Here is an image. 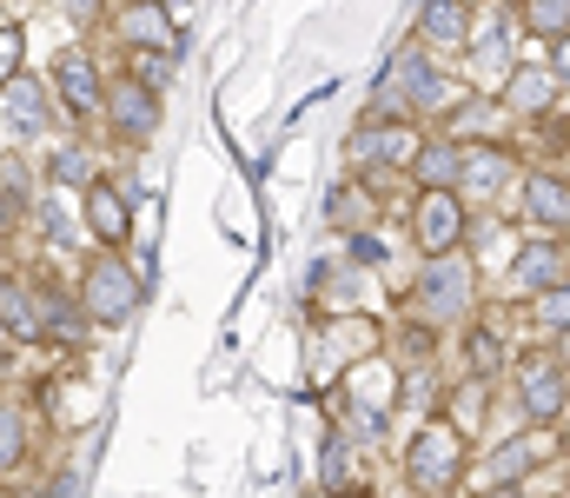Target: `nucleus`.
I'll return each mask as SVG.
<instances>
[{
    "mask_svg": "<svg viewBox=\"0 0 570 498\" xmlns=\"http://www.w3.org/2000/svg\"><path fill=\"white\" fill-rule=\"evenodd\" d=\"M531 306H538V326L544 332H570V280H558L551 293H538Z\"/></svg>",
    "mask_w": 570,
    "mask_h": 498,
    "instance_id": "bb28decb",
    "label": "nucleus"
},
{
    "mask_svg": "<svg viewBox=\"0 0 570 498\" xmlns=\"http://www.w3.org/2000/svg\"><path fill=\"white\" fill-rule=\"evenodd\" d=\"M458 173H464V147L458 140H425L419 160H412V179L419 186H458Z\"/></svg>",
    "mask_w": 570,
    "mask_h": 498,
    "instance_id": "4be33fe9",
    "label": "nucleus"
},
{
    "mask_svg": "<svg viewBox=\"0 0 570 498\" xmlns=\"http://www.w3.org/2000/svg\"><path fill=\"white\" fill-rule=\"evenodd\" d=\"M13 219H20V206H13V199H7V186H0V246L13 240Z\"/></svg>",
    "mask_w": 570,
    "mask_h": 498,
    "instance_id": "2f4dec72",
    "label": "nucleus"
},
{
    "mask_svg": "<svg viewBox=\"0 0 570 498\" xmlns=\"http://www.w3.org/2000/svg\"><path fill=\"white\" fill-rule=\"evenodd\" d=\"M471 240V199L458 186H419L412 199V246L425 260H444V253H464Z\"/></svg>",
    "mask_w": 570,
    "mask_h": 498,
    "instance_id": "20e7f679",
    "label": "nucleus"
},
{
    "mask_svg": "<svg viewBox=\"0 0 570 498\" xmlns=\"http://www.w3.org/2000/svg\"><path fill=\"white\" fill-rule=\"evenodd\" d=\"M444 100V67L431 60V47H399L392 53V67L372 80V107H365V120H412V114H425Z\"/></svg>",
    "mask_w": 570,
    "mask_h": 498,
    "instance_id": "f257e3e1",
    "label": "nucleus"
},
{
    "mask_svg": "<svg viewBox=\"0 0 570 498\" xmlns=\"http://www.w3.org/2000/svg\"><path fill=\"white\" fill-rule=\"evenodd\" d=\"M20 60H27V33H20V27H13V20H7V27H0V87H7V80H20V74H27V67H20Z\"/></svg>",
    "mask_w": 570,
    "mask_h": 498,
    "instance_id": "cd10ccee",
    "label": "nucleus"
},
{
    "mask_svg": "<svg viewBox=\"0 0 570 498\" xmlns=\"http://www.w3.org/2000/svg\"><path fill=\"white\" fill-rule=\"evenodd\" d=\"M40 233H47L53 246H67V240H73V219H67V193H60V186H53V199L40 206Z\"/></svg>",
    "mask_w": 570,
    "mask_h": 498,
    "instance_id": "c85d7f7f",
    "label": "nucleus"
},
{
    "mask_svg": "<svg viewBox=\"0 0 570 498\" xmlns=\"http://www.w3.org/2000/svg\"><path fill=\"white\" fill-rule=\"evenodd\" d=\"M33 452V432H27V412L20 406H0V479H13Z\"/></svg>",
    "mask_w": 570,
    "mask_h": 498,
    "instance_id": "5701e85b",
    "label": "nucleus"
},
{
    "mask_svg": "<svg viewBox=\"0 0 570 498\" xmlns=\"http://www.w3.org/2000/svg\"><path fill=\"white\" fill-rule=\"evenodd\" d=\"M511 365V345H504V332L498 326H478L464 332V379H484V385H498V372Z\"/></svg>",
    "mask_w": 570,
    "mask_h": 498,
    "instance_id": "aec40b11",
    "label": "nucleus"
},
{
    "mask_svg": "<svg viewBox=\"0 0 570 498\" xmlns=\"http://www.w3.org/2000/svg\"><path fill=\"white\" fill-rule=\"evenodd\" d=\"M511 392H518V406H524L531 426H558L570 406V365L558 352H524L511 365Z\"/></svg>",
    "mask_w": 570,
    "mask_h": 498,
    "instance_id": "39448f33",
    "label": "nucleus"
},
{
    "mask_svg": "<svg viewBox=\"0 0 570 498\" xmlns=\"http://www.w3.org/2000/svg\"><path fill=\"white\" fill-rule=\"evenodd\" d=\"M0 120H7L13 140H40V134L53 127V107H47V94H40L33 74H20V80L0 87Z\"/></svg>",
    "mask_w": 570,
    "mask_h": 498,
    "instance_id": "ddd939ff",
    "label": "nucleus"
},
{
    "mask_svg": "<svg viewBox=\"0 0 570 498\" xmlns=\"http://www.w3.org/2000/svg\"><path fill=\"white\" fill-rule=\"evenodd\" d=\"M498 120H504L498 100H464V107H451L444 140H458V147H484V140H498Z\"/></svg>",
    "mask_w": 570,
    "mask_h": 498,
    "instance_id": "412c9836",
    "label": "nucleus"
},
{
    "mask_svg": "<svg viewBox=\"0 0 570 498\" xmlns=\"http://www.w3.org/2000/svg\"><path fill=\"white\" fill-rule=\"evenodd\" d=\"M33 313H40V339H47V345H80V332H87L80 293H60V286H33Z\"/></svg>",
    "mask_w": 570,
    "mask_h": 498,
    "instance_id": "a211bd4d",
    "label": "nucleus"
},
{
    "mask_svg": "<svg viewBox=\"0 0 570 498\" xmlns=\"http://www.w3.org/2000/svg\"><path fill=\"white\" fill-rule=\"evenodd\" d=\"M558 80H551V67L544 60H524V67H511L504 74V87H498V107L504 114H524V120H538V114H551L558 107Z\"/></svg>",
    "mask_w": 570,
    "mask_h": 498,
    "instance_id": "f8f14e48",
    "label": "nucleus"
},
{
    "mask_svg": "<svg viewBox=\"0 0 570 498\" xmlns=\"http://www.w3.org/2000/svg\"><path fill=\"white\" fill-rule=\"evenodd\" d=\"M558 280H570V246L558 233H531V240L518 246V260H511V286H518L524 300H538V293H551Z\"/></svg>",
    "mask_w": 570,
    "mask_h": 498,
    "instance_id": "1a4fd4ad",
    "label": "nucleus"
},
{
    "mask_svg": "<svg viewBox=\"0 0 570 498\" xmlns=\"http://www.w3.org/2000/svg\"><path fill=\"white\" fill-rule=\"evenodd\" d=\"M464 466H471V446H464V432L438 412L425 419L412 439H405V486L419 498H451L464 486Z\"/></svg>",
    "mask_w": 570,
    "mask_h": 498,
    "instance_id": "f03ea898",
    "label": "nucleus"
},
{
    "mask_svg": "<svg viewBox=\"0 0 570 498\" xmlns=\"http://www.w3.org/2000/svg\"><path fill=\"white\" fill-rule=\"evenodd\" d=\"M419 47H431V53H464L471 47V0H425Z\"/></svg>",
    "mask_w": 570,
    "mask_h": 498,
    "instance_id": "f3484780",
    "label": "nucleus"
},
{
    "mask_svg": "<svg viewBox=\"0 0 570 498\" xmlns=\"http://www.w3.org/2000/svg\"><path fill=\"white\" fill-rule=\"evenodd\" d=\"M544 67H551V80H558V87H570V33H564V40H551V60H544Z\"/></svg>",
    "mask_w": 570,
    "mask_h": 498,
    "instance_id": "c756f323",
    "label": "nucleus"
},
{
    "mask_svg": "<svg viewBox=\"0 0 570 498\" xmlns=\"http://www.w3.org/2000/svg\"><path fill=\"white\" fill-rule=\"evenodd\" d=\"M53 100H60V114H67L73 127H87V120H100V114H107V80H100L94 53L67 47V53L53 60Z\"/></svg>",
    "mask_w": 570,
    "mask_h": 498,
    "instance_id": "6e6552de",
    "label": "nucleus"
},
{
    "mask_svg": "<svg viewBox=\"0 0 570 498\" xmlns=\"http://www.w3.org/2000/svg\"><path fill=\"white\" fill-rule=\"evenodd\" d=\"M524 27L538 40H564L570 33V0H524Z\"/></svg>",
    "mask_w": 570,
    "mask_h": 498,
    "instance_id": "a878e982",
    "label": "nucleus"
},
{
    "mask_svg": "<svg viewBox=\"0 0 570 498\" xmlns=\"http://www.w3.org/2000/svg\"><path fill=\"white\" fill-rule=\"evenodd\" d=\"M419 147H425L419 120H358L352 140H345L352 166H385V173H412Z\"/></svg>",
    "mask_w": 570,
    "mask_h": 498,
    "instance_id": "0eeeda50",
    "label": "nucleus"
},
{
    "mask_svg": "<svg viewBox=\"0 0 570 498\" xmlns=\"http://www.w3.org/2000/svg\"><path fill=\"white\" fill-rule=\"evenodd\" d=\"M80 313H87V326H107V332H120L140 313V273L127 266V253H107L100 246L80 266Z\"/></svg>",
    "mask_w": 570,
    "mask_h": 498,
    "instance_id": "7ed1b4c3",
    "label": "nucleus"
},
{
    "mask_svg": "<svg viewBox=\"0 0 570 498\" xmlns=\"http://www.w3.org/2000/svg\"><path fill=\"white\" fill-rule=\"evenodd\" d=\"M127 74L153 87V94H166V80L179 74V53H159V47H127Z\"/></svg>",
    "mask_w": 570,
    "mask_h": 498,
    "instance_id": "b1692460",
    "label": "nucleus"
},
{
    "mask_svg": "<svg viewBox=\"0 0 570 498\" xmlns=\"http://www.w3.org/2000/svg\"><path fill=\"white\" fill-rule=\"evenodd\" d=\"M518 179V154L511 147H498V140H484V147H464V173H458V193L471 199H498L504 186Z\"/></svg>",
    "mask_w": 570,
    "mask_h": 498,
    "instance_id": "4468645a",
    "label": "nucleus"
},
{
    "mask_svg": "<svg viewBox=\"0 0 570 498\" xmlns=\"http://www.w3.org/2000/svg\"><path fill=\"white\" fill-rule=\"evenodd\" d=\"M107 120H114V134H120V140H134V147H140V140L159 134V120H166V114H159V94H153V87H140L134 74H120V80L107 87Z\"/></svg>",
    "mask_w": 570,
    "mask_h": 498,
    "instance_id": "9d476101",
    "label": "nucleus"
},
{
    "mask_svg": "<svg viewBox=\"0 0 570 498\" xmlns=\"http://www.w3.org/2000/svg\"><path fill=\"white\" fill-rule=\"evenodd\" d=\"M551 452H558V432H551V426H531V432L504 439V446L491 452V486H524V479H531V466H538V459H551Z\"/></svg>",
    "mask_w": 570,
    "mask_h": 498,
    "instance_id": "2eb2a0df",
    "label": "nucleus"
},
{
    "mask_svg": "<svg viewBox=\"0 0 570 498\" xmlns=\"http://www.w3.org/2000/svg\"><path fill=\"white\" fill-rule=\"evenodd\" d=\"M94 179H100V173H94V160H87V154H80V147H60V154H53V160H47V186H60V193H73V186H80V193H87V186H94Z\"/></svg>",
    "mask_w": 570,
    "mask_h": 498,
    "instance_id": "393cba45",
    "label": "nucleus"
},
{
    "mask_svg": "<svg viewBox=\"0 0 570 498\" xmlns=\"http://www.w3.org/2000/svg\"><path fill=\"white\" fill-rule=\"evenodd\" d=\"M120 40H127V47H159V53H173V47H179V27L166 20L159 0H127V13H120Z\"/></svg>",
    "mask_w": 570,
    "mask_h": 498,
    "instance_id": "6ab92c4d",
    "label": "nucleus"
},
{
    "mask_svg": "<svg viewBox=\"0 0 570 498\" xmlns=\"http://www.w3.org/2000/svg\"><path fill=\"white\" fill-rule=\"evenodd\" d=\"M338 479H345V439L325 446V486H338Z\"/></svg>",
    "mask_w": 570,
    "mask_h": 498,
    "instance_id": "7c9ffc66",
    "label": "nucleus"
},
{
    "mask_svg": "<svg viewBox=\"0 0 570 498\" xmlns=\"http://www.w3.org/2000/svg\"><path fill=\"white\" fill-rule=\"evenodd\" d=\"M518 186H524V219H531L538 233H564L570 226V186L564 179H558L551 166H531Z\"/></svg>",
    "mask_w": 570,
    "mask_h": 498,
    "instance_id": "dca6fc26",
    "label": "nucleus"
},
{
    "mask_svg": "<svg viewBox=\"0 0 570 498\" xmlns=\"http://www.w3.org/2000/svg\"><path fill=\"white\" fill-rule=\"evenodd\" d=\"M412 300H419V313L425 320H471V306H478V280H471V266H464V253H444V260H431L425 273H419V286H412Z\"/></svg>",
    "mask_w": 570,
    "mask_h": 498,
    "instance_id": "423d86ee",
    "label": "nucleus"
},
{
    "mask_svg": "<svg viewBox=\"0 0 570 498\" xmlns=\"http://www.w3.org/2000/svg\"><path fill=\"white\" fill-rule=\"evenodd\" d=\"M80 219H87V233H94L107 253H120V246L134 240V206H127V193H120L114 179H94V186L80 193Z\"/></svg>",
    "mask_w": 570,
    "mask_h": 498,
    "instance_id": "9b49d317",
    "label": "nucleus"
}]
</instances>
